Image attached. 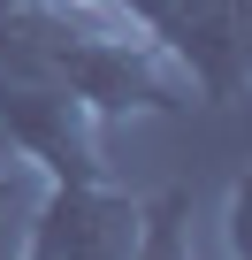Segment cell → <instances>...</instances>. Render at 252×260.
<instances>
[{"label": "cell", "instance_id": "obj_8", "mask_svg": "<svg viewBox=\"0 0 252 260\" xmlns=\"http://www.w3.org/2000/svg\"><path fill=\"white\" fill-rule=\"evenodd\" d=\"M54 8H77V16H115L122 0H54Z\"/></svg>", "mask_w": 252, "mask_h": 260}, {"label": "cell", "instance_id": "obj_7", "mask_svg": "<svg viewBox=\"0 0 252 260\" xmlns=\"http://www.w3.org/2000/svg\"><path fill=\"white\" fill-rule=\"evenodd\" d=\"M16 214H23V169L0 153V230H16Z\"/></svg>", "mask_w": 252, "mask_h": 260}, {"label": "cell", "instance_id": "obj_9", "mask_svg": "<svg viewBox=\"0 0 252 260\" xmlns=\"http://www.w3.org/2000/svg\"><path fill=\"white\" fill-rule=\"evenodd\" d=\"M16 8H31V0H0V23H8V16H16Z\"/></svg>", "mask_w": 252, "mask_h": 260}, {"label": "cell", "instance_id": "obj_1", "mask_svg": "<svg viewBox=\"0 0 252 260\" xmlns=\"http://www.w3.org/2000/svg\"><path fill=\"white\" fill-rule=\"evenodd\" d=\"M0 77H39L84 100L99 122H130V115H184L199 92L184 69L122 16H77L54 0H31L0 23Z\"/></svg>", "mask_w": 252, "mask_h": 260}, {"label": "cell", "instance_id": "obj_4", "mask_svg": "<svg viewBox=\"0 0 252 260\" xmlns=\"http://www.w3.org/2000/svg\"><path fill=\"white\" fill-rule=\"evenodd\" d=\"M138 237H146V199L122 191L115 176L46 184L39 207L23 214V252L16 260H138Z\"/></svg>", "mask_w": 252, "mask_h": 260}, {"label": "cell", "instance_id": "obj_2", "mask_svg": "<svg viewBox=\"0 0 252 260\" xmlns=\"http://www.w3.org/2000/svg\"><path fill=\"white\" fill-rule=\"evenodd\" d=\"M115 16L130 31H146L184 69L199 107L244 100V84H252V0H122Z\"/></svg>", "mask_w": 252, "mask_h": 260}, {"label": "cell", "instance_id": "obj_3", "mask_svg": "<svg viewBox=\"0 0 252 260\" xmlns=\"http://www.w3.org/2000/svg\"><path fill=\"white\" fill-rule=\"evenodd\" d=\"M0 153L39 184H99L107 176V122L39 77H0Z\"/></svg>", "mask_w": 252, "mask_h": 260}, {"label": "cell", "instance_id": "obj_5", "mask_svg": "<svg viewBox=\"0 0 252 260\" xmlns=\"http://www.w3.org/2000/svg\"><path fill=\"white\" fill-rule=\"evenodd\" d=\"M138 260H199V245H191V191H161V199H146Z\"/></svg>", "mask_w": 252, "mask_h": 260}, {"label": "cell", "instance_id": "obj_6", "mask_svg": "<svg viewBox=\"0 0 252 260\" xmlns=\"http://www.w3.org/2000/svg\"><path fill=\"white\" fill-rule=\"evenodd\" d=\"M244 199H252V184L237 176V184H229V214H222V237H229V260H252V252H244Z\"/></svg>", "mask_w": 252, "mask_h": 260}]
</instances>
